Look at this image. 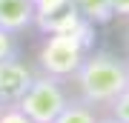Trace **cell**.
<instances>
[{"mask_svg":"<svg viewBox=\"0 0 129 123\" xmlns=\"http://www.w3.org/2000/svg\"><path fill=\"white\" fill-rule=\"evenodd\" d=\"M109 117H115L120 123H129V86L109 103Z\"/></svg>","mask_w":129,"mask_h":123,"instance_id":"ba28073f","label":"cell"},{"mask_svg":"<svg viewBox=\"0 0 129 123\" xmlns=\"http://www.w3.org/2000/svg\"><path fill=\"white\" fill-rule=\"evenodd\" d=\"M35 72L20 57L0 60V103H17L32 86Z\"/></svg>","mask_w":129,"mask_h":123,"instance_id":"277c9868","label":"cell"},{"mask_svg":"<svg viewBox=\"0 0 129 123\" xmlns=\"http://www.w3.org/2000/svg\"><path fill=\"white\" fill-rule=\"evenodd\" d=\"M126 34H129V26H126Z\"/></svg>","mask_w":129,"mask_h":123,"instance_id":"5bb4252c","label":"cell"},{"mask_svg":"<svg viewBox=\"0 0 129 123\" xmlns=\"http://www.w3.org/2000/svg\"><path fill=\"white\" fill-rule=\"evenodd\" d=\"M63 83L66 80L52 77V74H35L32 86H29L26 95L17 100V106L35 123H52L60 114V109L69 103V92H66Z\"/></svg>","mask_w":129,"mask_h":123,"instance_id":"3957f363","label":"cell"},{"mask_svg":"<svg viewBox=\"0 0 129 123\" xmlns=\"http://www.w3.org/2000/svg\"><path fill=\"white\" fill-rule=\"evenodd\" d=\"M109 6H112V14L115 17L129 20V0H109Z\"/></svg>","mask_w":129,"mask_h":123,"instance_id":"7c38bea8","label":"cell"},{"mask_svg":"<svg viewBox=\"0 0 129 123\" xmlns=\"http://www.w3.org/2000/svg\"><path fill=\"white\" fill-rule=\"evenodd\" d=\"M66 6H69V0H35V12H37V20H49L52 14L63 12Z\"/></svg>","mask_w":129,"mask_h":123,"instance_id":"9c48e42d","label":"cell"},{"mask_svg":"<svg viewBox=\"0 0 129 123\" xmlns=\"http://www.w3.org/2000/svg\"><path fill=\"white\" fill-rule=\"evenodd\" d=\"M72 80L80 92V100H86L89 106H109L129 86V69L126 60H120L118 55L98 49V52H86Z\"/></svg>","mask_w":129,"mask_h":123,"instance_id":"6da1fadb","label":"cell"},{"mask_svg":"<svg viewBox=\"0 0 129 123\" xmlns=\"http://www.w3.org/2000/svg\"><path fill=\"white\" fill-rule=\"evenodd\" d=\"M126 69H129V63H126Z\"/></svg>","mask_w":129,"mask_h":123,"instance_id":"9a60e30c","label":"cell"},{"mask_svg":"<svg viewBox=\"0 0 129 123\" xmlns=\"http://www.w3.org/2000/svg\"><path fill=\"white\" fill-rule=\"evenodd\" d=\"M9 57H17V43H14V34L0 29V60H9Z\"/></svg>","mask_w":129,"mask_h":123,"instance_id":"8fae6325","label":"cell"},{"mask_svg":"<svg viewBox=\"0 0 129 123\" xmlns=\"http://www.w3.org/2000/svg\"><path fill=\"white\" fill-rule=\"evenodd\" d=\"M0 106H3V103H0Z\"/></svg>","mask_w":129,"mask_h":123,"instance_id":"2e32d148","label":"cell"},{"mask_svg":"<svg viewBox=\"0 0 129 123\" xmlns=\"http://www.w3.org/2000/svg\"><path fill=\"white\" fill-rule=\"evenodd\" d=\"M86 52H89V23H83L75 32H49L46 43L37 52V63H40L43 74L72 80Z\"/></svg>","mask_w":129,"mask_h":123,"instance_id":"7a4b0ae2","label":"cell"},{"mask_svg":"<svg viewBox=\"0 0 129 123\" xmlns=\"http://www.w3.org/2000/svg\"><path fill=\"white\" fill-rule=\"evenodd\" d=\"M0 123H35L17 103H3L0 106Z\"/></svg>","mask_w":129,"mask_h":123,"instance_id":"30bf717a","label":"cell"},{"mask_svg":"<svg viewBox=\"0 0 129 123\" xmlns=\"http://www.w3.org/2000/svg\"><path fill=\"white\" fill-rule=\"evenodd\" d=\"M37 20L35 0H0V29L9 34H20Z\"/></svg>","mask_w":129,"mask_h":123,"instance_id":"5b68a950","label":"cell"},{"mask_svg":"<svg viewBox=\"0 0 129 123\" xmlns=\"http://www.w3.org/2000/svg\"><path fill=\"white\" fill-rule=\"evenodd\" d=\"M69 3H72V9L80 14V20L89 23V26H103V23H109L115 17L109 0H69Z\"/></svg>","mask_w":129,"mask_h":123,"instance_id":"8992f818","label":"cell"},{"mask_svg":"<svg viewBox=\"0 0 129 123\" xmlns=\"http://www.w3.org/2000/svg\"><path fill=\"white\" fill-rule=\"evenodd\" d=\"M52 123H98V112L86 100H72L69 97V103L60 109V114Z\"/></svg>","mask_w":129,"mask_h":123,"instance_id":"52a82bcc","label":"cell"},{"mask_svg":"<svg viewBox=\"0 0 129 123\" xmlns=\"http://www.w3.org/2000/svg\"><path fill=\"white\" fill-rule=\"evenodd\" d=\"M98 123H120V120H115V117H98Z\"/></svg>","mask_w":129,"mask_h":123,"instance_id":"4fadbf2b","label":"cell"}]
</instances>
